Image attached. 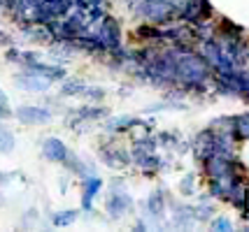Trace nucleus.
Listing matches in <instances>:
<instances>
[{
  "label": "nucleus",
  "instance_id": "nucleus-1",
  "mask_svg": "<svg viewBox=\"0 0 249 232\" xmlns=\"http://www.w3.org/2000/svg\"><path fill=\"white\" fill-rule=\"evenodd\" d=\"M98 158H100V163L105 167L117 170V172L130 167V149L124 146L114 135H107L103 142L98 144Z\"/></svg>",
  "mask_w": 249,
  "mask_h": 232
},
{
  "label": "nucleus",
  "instance_id": "nucleus-2",
  "mask_svg": "<svg viewBox=\"0 0 249 232\" xmlns=\"http://www.w3.org/2000/svg\"><path fill=\"white\" fill-rule=\"evenodd\" d=\"M105 188V179L100 174L79 179V211L84 214V218H91L96 214V198Z\"/></svg>",
  "mask_w": 249,
  "mask_h": 232
},
{
  "label": "nucleus",
  "instance_id": "nucleus-3",
  "mask_svg": "<svg viewBox=\"0 0 249 232\" xmlns=\"http://www.w3.org/2000/svg\"><path fill=\"white\" fill-rule=\"evenodd\" d=\"M54 111L44 105H31V102H23L19 107L12 109V119L19 121L21 125H47V123L54 121Z\"/></svg>",
  "mask_w": 249,
  "mask_h": 232
},
{
  "label": "nucleus",
  "instance_id": "nucleus-4",
  "mask_svg": "<svg viewBox=\"0 0 249 232\" xmlns=\"http://www.w3.org/2000/svg\"><path fill=\"white\" fill-rule=\"evenodd\" d=\"M91 33H96L100 37V42L105 45L107 51L117 49L119 45H124V28H121L119 19L114 14H105V19L98 23V26H89Z\"/></svg>",
  "mask_w": 249,
  "mask_h": 232
},
{
  "label": "nucleus",
  "instance_id": "nucleus-5",
  "mask_svg": "<svg viewBox=\"0 0 249 232\" xmlns=\"http://www.w3.org/2000/svg\"><path fill=\"white\" fill-rule=\"evenodd\" d=\"M103 209H105L109 221H121L124 216H128L130 211L135 209V200L128 193V188H124V190H109L105 202H103Z\"/></svg>",
  "mask_w": 249,
  "mask_h": 232
},
{
  "label": "nucleus",
  "instance_id": "nucleus-6",
  "mask_svg": "<svg viewBox=\"0 0 249 232\" xmlns=\"http://www.w3.org/2000/svg\"><path fill=\"white\" fill-rule=\"evenodd\" d=\"M12 81L21 93H31V95H42L47 91H52V86H54L49 79L40 77L35 72H28V70H21V67H19V72L12 75Z\"/></svg>",
  "mask_w": 249,
  "mask_h": 232
},
{
  "label": "nucleus",
  "instance_id": "nucleus-7",
  "mask_svg": "<svg viewBox=\"0 0 249 232\" xmlns=\"http://www.w3.org/2000/svg\"><path fill=\"white\" fill-rule=\"evenodd\" d=\"M63 170L70 174V177H77V179H84V177H91V174H98V165L91 160V158H84V155H79L77 151H68L65 155V160L61 163Z\"/></svg>",
  "mask_w": 249,
  "mask_h": 232
},
{
  "label": "nucleus",
  "instance_id": "nucleus-8",
  "mask_svg": "<svg viewBox=\"0 0 249 232\" xmlns=\"http://www.w3.org/2000/svg\"><path fill=\"white\" fill-rule=\"evenodd\" d=\"M142 121H144V119H140V116H130V114H119V116H112V114H109L107 119H103L100 123H103L105 135L119 137V135H126V133H130L133 128H138Z\"/></svg>",
  "mask_w": 249,
  "mask_h": 232
},
{
  "label": "nucleus",
  "instance_id": "nucleus-9",
  "mask_svg": "<svg viewBox=\"0 0 249 232\" xmlns=\"http://www.w3.org/2000/svg\"><path fill=\"white\" fill-rule=\"evenodd\" d=\"M70 151V146L61 139V137H56V135H49V137H44L42 144H40V154L47 163H54V165H61L65 160V155Z\"/></svg>",
  "mask_w": 249,
  "mask_h": 232
},
{
  "label": "nucleus",
  "instance_id": "nucleus-10",
  "mask_svg": "<svg viewBox=\"0 0 249 232\" xmlns=\"http://www.w3.org/2000/svg\"><path fill=\"white\" fill-rule=\"evenodd\" d=\"M189 146H191V151H194L196 160H198V163H203L205 158H210V155L214 154V130H212V128L200 130Z\"/></svg>",
  "mask_w": 249,
  "mask_h": 232
},
{
  "label": "nucleus",
  "instance_id": "nucleus-11",
  "mask_svg": "<svg viewBox=\"0 0 249 232\" xmlns=\"http://www.w3.org/2000/svg\"><path fill=\"white\" fill-rule=\"evenodd\" d=\"M84 86H87V81L82 77H63L61 81H58V95L63 100L68 98H79L82 95V91H84Z\"/></svg>",
  "mask_w": 249,
  "mask_h": 232
},
{
  "label": "nucleus",
  "instance_id": "nucleus-12",
  "mask_svg": "<svg viewBox=\"0 0 249 232\" xmlns=\"http://www.w3.org/2000/svg\"><path fill=\"white\" fill-rule=\"evenodd\" d=\"M79 214H82L79 209H58L47 214V218H49L52 228H70V225H75L79 221Z\"/></svg>",
  "mask_w": 249,
  "mask_h": 232
},
{
  "label": "nucleus",
  "instance_id": "nucleus-13",
  "mask_svg": "<svg viewBox=\"0 0 249 232\" xmlns=\"http://www.w3.org/2000/svg\"><path fill=\"white\" fill-rule=\"evenodd\" d=\"M133 35L140 40L142 45H154V42H161V28L156 26V23H149V21H142Z\"/></svg>",
  "mask_w": 249,
  "mask_h": 232
},
{
  "label": "nucleus",
  "instance_id": "nucleus-14",
  "mask_svg": "<svg viewBox=\"0 0 249 232\" xmlns=\"http://www.w3.org/2000/svg\"><path fill=\"white\" fill-rule=\"evenodd\" d=\"M228 135L233 137V142L235 144L249 142V111L233 116V128H231V133Z\"/></svg>",
  "mask_w": 249,
  "mask_h": 232
},
{
  "label": "nucleus",
  "instance_id": "nucleus-15",
  "mask_svg": "<svg viewBox=\"0 0 249 232\" xmlns=\"http://www.w3.org/2000/svg\"><path fill=\"white\" fill-rule=\"evenodd\" d=\"M217 37H226V40H238L245 37V28L240 23L231 21V19H221L217 26Z\"/></svg>",
  "mask_w": 249,
  "mask_h": 232
},
{
  "label": "nucleus",
  "instance_id": "nucleus-16",
  "mask_svg": "<svg viewBox=\"0 0 249 232\" xmlns=\"http://www.w3.org/2000/svg\"><path fill=\"white\" fill-rule=\"evenodd\" d=\"M17 149V135L10 125H5V121L0 123V155H10Z\"/></svg>",
  "mask_w": 249,
  "mask_h": 232
},
{
  "label": "nucleus",
  "instance_id": "nucleus-17",
  "mask_svg": "<svg viewBox=\"0 0 249 232\" xmlns=\"http://www.w3.org/2000/svg\"><path fill=\"white\" fill-rule=\"evenodd\" d=\"M79 98H84L87 102H105L107 100V89L100 86V84H87Z\"/></svg>",
  "mask_w": 249,
  "mask_h": 232
},
{
  "label": "nucleus",
  "instance_id": "nucleus-18",
  "mask_svg": "<svg viewBox=\"0 0 249 232\" xmlns=\"http://www.w3.org/2000/svg\"><path fill=\"white\" fill-rule=\"evenodd\" d=\"M40 218H42V214L37 207H28V209L21 214V228H37L40 225Z\"/></svg>",
  "mask_w": 249,
  "mask_h": 232
},
{
  "label": "nucleus",
  "instance_id": "nucleus-19",
  "mask_svg": "<svg viewBox=\"0 0 249 232\" xmlns=\"http://www.w3.org/2000/svg\"><path fill=\"white\" fill-rule=\"evenodd\" d=\"M2 58H5V63L7 65H17L19 67V61H21V46L17 45H10V46H5L2 49Z\"/></svg>",
  "mask_w": 249,
  "mask_h": 232
},
{
  "label": "nucleus",
  "instance_id": "nucleus-20",
  "mask_svg": "<svg viewBox=\"0 0 249 232\" xmlns=\"http://www.w3.org/2000/svg\"><path fill=\"white\" fill-rule=\"evenodd\" d=\"M212 214H214V207H212V204H207L205 200H200V202L194 207L196 221H210V218H212Z\"/></svg>",
  "mask_w": 249,
  "mask_h": 232
},
{
  "label": "nucleus",
  "instance_id": "nucleus-21",
  "mask_svg": "<svg viewBox=\"0 0 249 232\" xmlns=\"http://www.w3.org/2000/svg\"><path fill=\"white\" fill-rule=\"evenodd\" d=\"M194 186H196V174H184V177L179 179V195H184V198H191L194 195Z\"/></svg>",
  "mask_w": 249,
  "mask_h": 232
},
{
  "label": "nucleus",
  "instance_id": "nucleus-22",
  "mask_svg": "<svg viewBox=\"0 0 249 232\" xmlns=\"http://www.w3.org/2000/svg\"><path fill=\"white\" fill-rule=\"evenodd\" d=\"M212 230H219V232H231V230H233V223L228 221L226 216H217V218L212 221Z\"/></svg>",
  "mask_w": 249,
  "mask_h": 232
},
{
  "label": "nucleus",
  "instance_id": "nucleus-23",
  "mask_svg": "<svg viewBox=\"0 0 249 232\" xmlns=\"http://www.w3.org/2000/svg\"><path fill=\"white\" fill-rule=\"evenodd\" d=\"M105 186H107L109 190H124V188H128V184H126V179L124 177H112Z\"/></svg>",
  "mask_w": 249,
  "mask_h": 232
},
{
  "label": "nucleus",
  "instance_id": "nucleus-24",
  "mask_svg": "<svg viewBox=\"0 0 249 232\" xmlns=\"http://www.w3.org/2000/svg\"><path fill=\"white\" fill-rule=\"evenodd\" d=\"M14 42H17V37H14V35H12V33H7L5 28H0V51H2L5 46L14 45Z\"/></svg>",
  "mask_w": 249,
  "mask_h": 232
},
{
  "label": "nucleus",
  "instance_id": "nucleus-25",
  "mask_svg": "<svg viewBox=\"0 0 249 232\" xmlns=\"http://www.w3.org/2000/svg\"><path fill=\"white\" fill-rule=\"evenodd\" d=\"M12 181H14V172H5V170H0V190H5Z\"/></svg>",
  "mask_w": 249,
  "mask_h": 232
},
{
  "label": "nucleus",
  "instance_id": "nucleus-26",
  "mask_svg": "<svg viewBox=\"0 0 249 232\" xmlns=\"http://www.w3.org/2000/svg\"><path fill=\"white\" fill-rule=\"evenodd\" d=\"M10 119H12V107H10V105H2V102H0V123L10 121Z\"/></svg>",
  "mask_w": 249,
  "mask_h": 232
},
{
  "label": "nucleus",
  "instance_id": "nucleus-27",
  "mask_svg": "<svg viewBox=\"0 0 249 232\" xmlns=\"http://www.w3.org/2000/svg\"><path fill=\"white\" fill-rule=\"evenodd\" d=\"M70 174H65V177L58 179V186H61V193H68V188H70Z\"/></svg>",
  "mask_w": 249,
  "mask_h": 232
},
{
  "label": "nucleus",
  "instance_id": "nucleus-28",
  "mask_svg": "<svg viewBox=\"0 0 249 232\" xmlns=\"http://www.w3.org/2000/svg\"><path fill=\"white\" fill-rule=\"evenodd\" d=\"M0 102H2V105H10V95H7L2 89H0Z\"/></svg>",
  "mask_w": 249,
  "mask_h": 232
},
{
  "label": "nucleus",
  "instance_id": "nucleus-29",
  "mask_svg": "<svg viewBox=\"0 0 249 232\" xmlns=\"http://www.w3.org/2000/svg\"><path fill=\"white\" fill-rule=\"evenodd\" d=\"M2 207H7V198H5V193L0 190V209H2Z\"/></svg>",
  "mask_w": 249,
  "mask_h": 232
},
{
  "label": "nucleus",
  "instance_id": "nucleus-30",
  "mask_svg": "<svg viewBox=\"0 0 249 232\" xmlns=\"http://www.w3.org/2000/svg\"><path fill=\"white\" fill-rule=\"evenodd\" d=\"M245 186H247V195H249V181H245Z\"/></svg>",
  "mask_w": 249,
  "mask_h": 232
},
{
  "label": "nucleus",
  "instance_id": "nucleus-31",
  "mask_svg": "<svg viewBox=\"0 0 249 232\" xmlns=\"http://www.w3.org/2000/svg\"><path fill=\"white\" fill-rule=\"evenodd\" d=\"M0 28H2V26H0Z\"/></svg>",
  "mask_w": 249,
  "mask_h": 232
}]
</instances>
